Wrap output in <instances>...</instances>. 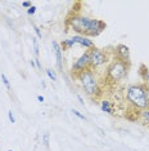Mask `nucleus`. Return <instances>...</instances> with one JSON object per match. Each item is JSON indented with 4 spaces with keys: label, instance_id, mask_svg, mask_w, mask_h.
Returning a JSON list of instances; mask_svg holds the SVG:
<instances>
[{
    "label": "nucleus",
    "instance_id": "1a4fd4ad",
    "mask_svg": "<svg viewBox=\"0 0 149 151\" xmlns=\"http://www.w3.org/2000/svg\"><path fill=\"white\" fill-rule=\"evenodd\" d=\"M71 39H72V42L74 44H79V45L85 48V49H91V48H94V42L93 40H90V37H87V36L73 35Z\"/></svg>",
    "mask_w": 149,
    "mask_h": 151
},
{
    "label": "nucleus",
    "instance_id": "ddd939ff",
    "mask_svg": "<svg viewBox=\"0 0 149 151\" xmlns=\"http://www.w3.org/2000/svg\"><path fill=\"white\" fill-rule=\"evenodd\" d=\"M74 45V43L72 42V39H64L62 43H60V48L62 50H67V49H71Z\"/></svg>",
    "mask_w": 149,
    "mask_h": 151
},
{
    "label": "nucleus",
    "instance_id": "39448f33",
    "mask_svg": "<svg viewBox=\"0 0 149 151\" xmlns=\"http://www.w3.org/2000/svg\"><path fill=\"white\" fill-rule=\"evenodd\" d=\"M89 56H90V67H93V68L101 67L103 65H106V62L108 61L107 53L95 47L91 48L89 50Z\"/></svg>",
    "mask_w": 149,
    "mask_h": 151
},
{
    "label": "nucleus",
    "instance_id": "6e6552de",
    "mask_svg": "<svg viewBox=\"0 0 149 151\" xmlns=\"http://www.w3.org/2000/svg\"><path fill=\"white\" fill-rule=\"evenodd\" d=\"M53 49H54V54H55V61H57V67L60 73H63V50L60 48V44L55 40L52 42Z\"/></svg>",
    "mask_w": 149,
    "mask_h": 151
},
{
    "label": "nucleus",
    "instance_id": "b1692460",
    "mask_svg": "<svg viewBox=\"0 0 149 151\" xmlns=\"http://www.w3.org/2000/svg\"><path fill=\"white\" fill-rule=\"evenodd\" d=\"M22 6H23V8L28 9V8H31V6H32V4H31V1H23L22 3Z\"/></svg>",
    "mask_w": 149,
    "mask_h": 151
},
{
    "label": "nucleus",
    "instance_id": "dca6fc26",
    "mask_svg": "<svg viewBox=\"0 0 149 151\" xmlns=\"http://www.w3.org/2000/svg\"><path fill=\"white\" fill-rule=\"evenodd\" d=\"M32 45H33V52H35V56L39 57L40 49H39V43H37V39H36V37H33V39H32Z\"/></svg>",
    "mask_w": 149,
    "mask_h": 151
},
{
    "label": "nucleus",
    "instance_id": "f3484780",
    "mask_svg": "<svg viewBox=\"0 0 149 151\" xmlns=\"http://www.w3.org/2000/svg\"><path fill=\"white\" fill-rule=\"evenodd\" d=\"M1 80H3V83H4V85L6 87V89H8V91H11V89H12L11 83H9V80H8V78H6V75L3 74V73H1Z\"/></svg>",
    "mask_w": 149,
    "mask_h": 151
},
{
    "label": "nucleus",
    "instance_id": "a211bd4d",
    "mask_svg": "<svg viewBox=\"0 0 149 151\" xmlns=\"http://www.w3.org/2000/svg\"><path fill=\"white\" fill-rule=\"evenodd\" d=\"M49 138H50L49 133L48 132L44 133V136H43V143H44V146H45V147H49Z\"/></svg>",
    "mask_w": 149,
    "mask_h": 151
},
{
    "label": "nucleus",
    "instance_id": "cd10ccee",
    "mask_svg": "<svg viewBox=\"0 0 149 151\" xmlns=\"http://www.w3.org/2000/svg\"><path fill=\"white\" fill-rule=\"evenodd\" d=\"M37 101H39V102H44V97H43V96H37Z\"/></svg>",
    "mask_w": 149,
    "mask_h": 151
},
{
    "label": "nucleus",
    "instance_id": "aec40b11",
    "mask_svg": "<svg viewBox=\"0 0 149 151\" xmlns=\"http://www.w3.org/2000/svg\"><path fill=\"white\" fill-rule=\"evenodd\" d=\"M33 30H35V34L37 35V37H39V39H43V34H41V30L39 29V27H37L36 25H33Z\"/></svg>",
    "mask_w": 149,
    "mask_h": 151
},
{
    "label": "nucleus",
    "instance_id": "4be33fe9",
    "mask_svg": "<svg viewBox=\"0 0 149 151\" xmlns=\"http://www.w3.org/2000/svg\"><path fill=\"white\" fill-rule=\"evenodd\" d=\"M8 119H9V122H11L12 124H14L16 123V118H14V115H13L12 111H8Z\"/></svg>",
    "mask_w": 149,
    "mask_h": 151
},
{
    "label": "nucleus",
    "instance_id": "7ed1b4c3",
    "mask_svg": "<svg viewBox=\"0 0 149 151\" xmlns=\"http://www.w3.org/2000/svg\"><path fill=\"white\" fill-rule=\"evenodd\" d=\"M77 79H79V81H80L81 87L84 88V91L89 96H94L99 92V85H98V81H96L95 76H94L91 68L77 75Z\"/></svg>",
    "mask_w": 149,
    "mask_h": 151
},
{
    "label": "nucleus",
    "instance_id": "f03ea898",
    "mask_svg": "<svg viewBox=\"0 0 149 151\" xmlns=\"http://www.w3.org/2000/svg\"><path fill=\"white\" fill-rule=\"evenodd\" d=\"M93 19L85 16H77L74 14L68 19V26L76 32V35L87 36L89 37L91 26H93Z\"/></svg>",
    "mask_w": 149,
    "mask_h": 151
},
{
    "label": "nucleus",
    "instance_id": "423d86ee",
    "mask_svg": "<svg viewBox=\"0 0 149 151\" xmlns=\"http://www.w3.org/2000/svg\"><path fill=\"white\" fill-rule=\"evenodd\" d=\"M86 70H90V56H89V52L82 53L76 61H74L73 65H72V68H71V73L79 75V74L82 73V71H86Z\"/></svg>",
    "mask_w": 149,
    "mask_h": 151
},
{
    "label": "nucleus",
    "instance_id": "9d476101",
    "mask_svg": "<svg viewBox=\"0 0 149 151\" xmlns=\"http://www.w3.org/2000/svg\"><path fill=\"white\" fill-rule=\"evenodd\" d=\"M106 22L101 21V19H93V26H91V30H90V34L89 36H98L99 34H101L106 30Z\"/></svg>",
    "mask_w": 149,
    "mask_h": 151
},
{
    "label": "nucleus",
    "instance_id": "c756f323",
    "mask_svg": "<svg viewBox=\"0 0 149 151\" xmlns=\"http://www.w3.org/2000/svg\"><path fill=\"white\" fill-rule=\"evenodd\" d=\"M8 151H13V150H8Z\"/></svg>",
    "mask_w": 149,
    "mask_h": 151
},
{
    "label": "nucleus",
    "instance_id": "f257e3e1",
    "mask_svg": "<svg viewBox=\"0 0 149 151\" xmlns=\"http://www.w3.org/2000/svg\"><path fill=\"white\" fill-rule=\"evenodd\" d=\"M126 98L138 110H145L149 107L147 97H145V87L143 84H134L130 85L126 91Z\"/></svg>",
    "mask_w": 149,
    "mask_h": 151
},
{
    "label": "nucleus",
    "instance_id": "6ab92c4d",
    "mask_svg": "<svg viewBox=\"0 0 149 151\" xmlns=\"http://www.w3.org/2000/svg\"><path fill=\"white\" fill-rule=\"evenodd\" d=\"M71 111H72V112H73V115H74V116H77V118H79V119H81V120H86L85 115H82L80 111H77V110H74V109H72V110H71Z\"/></svg>",
    "mask_w": 149,
    "mask_h": 151
},
{
    "label": "nucleus",
    "instance_id": "0eeeda50",
    "mask_svg": "<svg viewBox=\"0 0 149 151\" xmlns=\"http://www.w3.org/2000/svg\"><path fill=\"white\" fill-rule=\"evenodd\" d=\"M116 56H117V60L130 65V62H131L130 49H128L127 45H125V44H118L116 47Z\"/></svg>",
    "mask_w": 149,
    "mask_h": 151
},
{
    "label": "nucleus",
    "instance_id": "bb28decb",
    "mask_svg": "<svg viewBox=\"0 0 149 151\" xmlns=\"http://www.w3.org/2000/svg\"><path fill=\"white\" fill-rule=\"evenodd\" d=\"M30 65H31V67L36 68V63H35V61H33V60H31V61H30Z\"/></svg>",
    "mask_w": 149,
    "mask_h": 151
},
{
    "label": "nucleus",
    "instance_id": "4468645a",
    "mask_svg": "<svg viewBox=\"0 0 149 151\" xmlns=\"http://www.w3.org/2000/svg\"><path fill=\"white\" fill-rule=\"evenodd\" d=\"M140 118L144 120V123H148L149 124V107L145 110H141L140 111Z\"/></svg>",
    "mask_w": 149,
    "mask_h": 151
},
{
    "label": "nucleus",
    "instance_id": "5701e85b",
    "mask_svg": "<svg viewBox=\"0 0 149 151\" xmlns=\"http://www.w3.org/2000/svg\"><path fill=\"white\" fill-rule=\"evenodd\" d=\"M33 61H35V63H36V67L39 68V70H41V68H43V65H41V62H40L39 58L35 57V58H33Z\"/></svg>",
    "mask_w": 149,
    "mask_h": 151
},
{
    "label": "nucleus",
    "instance_id": "f8f14e48",
    "mask_svg": "<svg viewBox=\"0 0 149 151\" xmlns=\"http://www.w3.org/2000/svg\"><path fill=\"white\" fill-rule=\"evenodd\" d=\"M100 109H101V111H103V112H107V114H113V112H112L113 110H112L111 102H109V101H107V99H103V101H101Z\"/></svg>",
    "mask_w": 149,
    "mask_h": 151
},
{
    "label": "nucleus",
    "instance_id": "2eb2a0df",
    "mask_svg": "<svg viewBox=\"0 0 149 151\" xmlns=\"http://www.w3.org/2000/svg\"><path fill=\"white\" fill-rule=\"evenodd\" d=\"M45 73H46V75H48L49 79L52 81H55L57 80V74H55V71H54V70H52V68H46Z\"/></svg>",
    "mask_w": 149,
    "mask_h": 151
},
{
    "label": "nucleus",
    "instance_id": "a878e982",
    "mask_svg": "<svg viewBox=\"0 0 149 151\" xmlns=\"http://www.w3.org/2000/svg\"><path fill=\"white\" fill-rule=\"evenodd\" d=\"M145 97H147V101H148V105H149V89L145 88Z\"/></svg>",
    "mask_w": 149,
    "mask_h": 151
},
{
    "label": "nucleus",
    "instance_id": "20e7f679",
    "mask_svg": "<svg viewBox=\"0 0 149 151\" xmlns=\"http://www.w3.org/2000/svg\"><path fill=\"white\" fill-rule=\"evenodd\" d=\"M128 67L130 65L125 63L120 60H114L112 61L111 65L107 68V74L113 81H120L121 79H123L128 73Z\"/></svg>",
    "mask_w": 149,
    "mask_h": 151
},
{
    "label": "nucleus",
    "instance_id": "9b49d317",
    "mask_svg": "<svg viewBox=\"0 0 149 151\" xmlns=\"http://www.w3.org/2000/svg\"><path fill=\"white\" fill-rule=\"evenodd\" d=\"M140 76L143 79V85L149 89V68L144 65L140 66Z\"/></svg>",
    "mask_w": 149,
    "mask_h": 151
},
{
    "label": "nucleus",
    "instance_id": "412c9836",
    "mask_svg": "<svg viewBox=\"0 0 149 151\" xmlns=\"http://www.w3.org/2000/svg\"><path fill=\"white\" fill-rule=\"evenodd\" d=\"M36 6L35 5H32L31 6V8H28V9H27V14H28V16H33V14H35V13H36Z\"/></svg>",
    "mask_w": 149,
    "mask_h": 151
},
{
    "label": "nucleus",
    "instance_id": "c85d7f7f",
    "mask_svg": "<svg viewBox=\"0 0 149 151\" xmlns=\"http://www.w3.org/2000/svg\"><path fill=\"white\" fill-rule=\"evenodd\" d=\"M41 87H43V88H46V84H45V81H44V80L41 81Z\"/></svg>",
    "mask_w": 149,
    "mask_h": 151
},
{
    "label": "nucleus",
    "instance_id": "393cba45",
    "mask_svg": "<svg viewBox=\"0 0 149 151\" xmlns=\"http://www.w3.org/2000/svg\"><path fill=\"white\" fill-rule=\"evenodd\" d=\"M76 97H77V99L80 101V104H81V105H85V101H84V98L81 97V94H76Z\"/></svg>",
    "mask_w": 149,
    "mask_h": 151
}]
</instances>
